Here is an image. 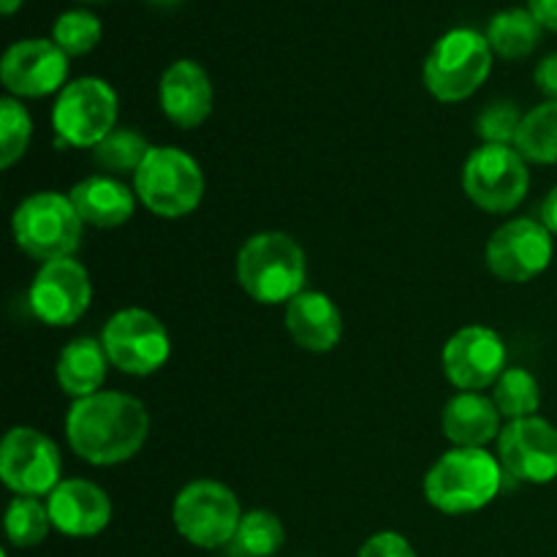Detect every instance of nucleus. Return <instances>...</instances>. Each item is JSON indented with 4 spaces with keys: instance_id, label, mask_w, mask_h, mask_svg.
<instances>
[{
    "instance_id": "nucleus-18",
    "label": "nucleus",
    "mask_w": 557,
    "mask_h": 557,
    "mask_svg": "<svg viewBox=\"0 0 557 557\" xmlns=\"http://www.w3.org/2000/svg\"><path fill=\"white\" fill-rule=\"evenodd\" d=\"M158 98H161V109L177 128H199L207 117L212 114V82L207 71L201 69L196 60H174L161 76V87H158Z\"/></svg>"
},
{
    "instance_id": "nucleus-37",
    "label": "nucleus",
    "mask_w": 557,
    "mask_h": 557,
    "mask_svg": "<svg viewBox=\"0 0 557 557\" xmlns=\"http://www.w3.org/2000/svg\"><path fill=\"white\" fill-rule=\"evenodd\" d=\"M150 3H158V5H174V3H180V0H150Z\"/></svg>"
},
{
    "instance_id": "nucleus-2",
    "label": "nucleus",
    "mask_w": 557,
    "mask_h": 557,
    "mask_svg": "<svg viewBox=\"0 0 557 557\" xmlns=\"http://www.w3.org/2000/svg\"><path fill=\"white\" fill-rule=\"evenodd\" d=\"M234 270L243 292L261 305H288L308 281L302 245L283 232H259L245 239Z\"/></svg>"
},
{
    "instance_id": "nucleus-23",
    "label": "nucleus",
    "mask_w": 557,
    "mask_h": 557,
    "mask_svg": "<svg viewBox=\"0 0 557 557\" xmlns=\"http://www.w3.org/2000/svg\"><path fill=\"white\" fill-rule=\"evenodd\" d=\"M542 30V22L531 14V9H506L490 20L484 36L495 54L504 60H520L539 47Z\"/></svg>"
},
{
    "instance_id": "nucleus-1",
    "label": "nucleus",
    "mask_w": 557,
    "mask_h": 557,
    "mask_svg": "<svg viewBox=\"0 0 557 557\" xmlns=\"http://www.w3.org/2000/svg\"><path fill=\"white\" fill-rule=\"evenodd\" d=\"M150 435V413L134 395L98 392L76 400L65 417V438L71 451L90 466L107 468L128 462Z\"/></svg>"
},
{
    "instance_id": "nucleus-24",
    "label": "nucleus",
    "mask_w": 557,
    "mask_h": 557,
    "mask_svg": "<svg viewBox=\"0 0 557 557\" xmlns=\"http://www.w3.org/2000/svg\"><path fill=\"white\" fill-rule=\"evenodd\" d=\"M515 150L531 163H557V101H544L522 117Z\"/></svg>"
},
{
    "instance_id": "nucleus-16",
    "label": "nucleus",
    "mask_w": 557,
    "mask_h": 557,
    "mask_svg": "<svg viewBox=\"0 0 557 557\" xmlns=\"http://www.w3.org/2000/svg\"><path fill=\"white\" fill-rule=\"evenodd\" d=\"M69 76V54L47 38L11 44L0 63V79L14 98H44L60 92Z\"/></svg>"
},
{
    "instance_id": "nucleus-34",
    "label": "nucleus",
    "mask_w": 557,
    "mask_h": 557,
    "mask_svg": "<svg viewBox=\"0 0 557 557\" xmlns=\"http://www.w3.org/2000/svg\"><path fill=\"white\" fill-rule=\"evenodd\" d=\"M528 9L542 22V27L557 33V0H528Z\"/></svg>"
},
{
    "instance_id": "nucleus-33",
    "label": "nucleus",
    "mask_w": 557,
    "mask_h": 557,
    "mask_svg": "<svg viewBox=\"0 0 557 557\" xmlns=\"http://www.w3.org/2000/svg\"><path fill=\"white\" fill-rule=\"evenodd\" d=\"M533 79H536L539 90L547 96V101H557V52L547 54V58L536 65Z\"/></svg>"
},
{
    "instance_id": "nucleus-3",
    "label": "nucleus",
    "mask_w": 557,
    "mask_h": 557,
    "mask_svg": "<svg viewBox=\"0 0 557 557\" xmlns=\"http://www.w3.org/2000/svg\"><path fill=\"white\" fill-rule=\"evenodd\" d=\"M504 473L498 455L455 446L424 476V498L444 515H471L498 498Z\"/></svg>"
},
{
    "instance_id": "nucleus-11",
    "label": "nucleus",
    "mask_w": 557,
    "mask_h": 557,
    "mask_svg": "<svg viewBox=\"0 0 557 557\" xmlns=\"http://www.w3.org/2000/svg\"><path fill=\"white\" fill-rule=\"evenodd\" d=\"M63 457L49 435L14 428L0 444V479L22 498H44L63 482Z\"/></svg>"
},
{
    "instance_id": "nucleus-7",
    "label": "nucleus",
    "mask_w": 557,
    "mask_h": 557,
    "mask_svg": "<svg viewBox=\"0 0 557 557\" xmlns=\"http://www.w3.org/2000/svg\"><path fill=\"white\" fill-rule=\"evenodd\" d=\"M172 520L180 536L201 549H218L234 542L243 509L226 484L196 479L185 484L172 506Z\"/></svg>"
},
{
    "instance_id": "nucleus-27",
    "label": "nucleus",
    "mask_w": 557,
    "mask_h": 557,
    "mask_svg": "<svg viewBox=\"0 0 557 557\" xmlns=\"http://www.w3.org/2000/svg\"><path fill=\"white\" fill-rule=\"evenodd\" d=\"M150 150L152 147L147 145V139L139 134V131L114 128L112 134H109L107 139L92 150V158H96V163L103 169V172L136 174Z\"/></svg>"
},
{
    "instance_id": "nucleus-12",
    "label": "nucleus",
    "mask_w": 557,
    "mask_h": 557,
    "mask_svg": "<svg viewBox=\"0 0 557 557\" xmlns=\"http://www.w3.org/2000/svg\"><path fill=\"white\" fill-rule=\"evenodd\" d=\"M555 253L553 234L536 218H515L490 237L487 267L498 281L528 283L542 275Z\"/></svg>"
},
{
    "instance_id": "nucleus-30",
    "label": "nucleus",
    "mask_w": 557,
    "mask_h": 557,
    "mask_svg": "<svg viewBox=\"0 0 557 557\" xmlns=\"http://www.w3.org/2000/svg\"><path fill=\"white\" fill-rule=\"evenodd\" d=\"M101 20L85 9L63 11L54 20L52 27V41L63 49L69 58H79L87 54L98 41H101Z\"/></svg>"
},
{
    "instance_id": "nucleus-21",
    "label": "nucleus",
    "mask_w": 557,
    "mask_h": 557,
    "mask_svg": "<svg viewBox=\"0 0 557 557\" xmlns=\"http://www.w3.org/2000/svg\"><path fill=\"white\" fill-rule=\"evenodd\" d=\"M71 205L79 218L96 228H117L134 218L136 190L109 174H92L71 188Z\"/></svg>"
},
{
    "instance_id": "nucleus-4",
    "label": "nucleus",
    "mask_w": 557,
    "mask_h": 557,
    "mask_svg": "<svg viewBox=\"0 0 557 557\" xmlns=\"http://www.w3.org/2000/svg\"><path fill=\"white\" fill-rule=\"evenodd\" d=\"M493 47L473 27H451L430 49L424 60V87L444 103L471 98L493 71Z\"/></svg>"
},
{
    "instance_id": "nucleus-9",
    "label": "nucleus",
    "mask_w": 557,
    "mask_h": 557,
    "mask_svg": "<svg viewBox=\"0 0 557 557\" xmlns=\"http://www.w3.org/2000/svg\"><path fill=\"white\" fill-rule=\"evenodd\" d=\"M466 196L484 212H511L531 188L528 161L509 145H482L462 169Z\"/></svg>"
},
{
    "instance_id": "nucleus-32",
    "label": "nucleus",
    "mask_w": 557,
    "mask_h": 557,
    "mask_svg": "<svg viewBox=\"0 0 557 557\" xmlns=\"http://www.w3.org/2000/svg\"><path fill=\"white\" fill-rule=\"evenodd\" d=\"M359 557H419L406 536L395 531H381L370 536L359 549Z\"/></svg>"
},
{
    "instance_id": "nucleus-28",
    "label": "nucleus",
    "mask_w": 557,
    "mask_h": 557,
    "mask_svg": "<svg viewBox=\"0 0 557 557\" xmlns=\"http://www.w3.org/2000/svg\"><path fill=\"white\" fill-rule=\"evenodd\" d=\"M49 528H52L49 509L38 498L16 495L5 509V536L14 547H38L49 536Z\"/></svg>"
},
{
    "instance_id": "nucleus-20",
    "label": "nucleus",
    "mask_w": 557,
    "mask_h": 557,
    "mask_svg": "<svg viewBox=\"0 0 557 557\" xmlns=\"http://www.w3.org/2000/svg\"><path fill=\"white\" fill-rule=\"evenodd\" d=\"M500 411L482 392H457L444 408V435L460 449H484L500 435Z\"/></svg>"
},
{
    "instance_id": "nucleus-26",
    "label": "nucleus",
    "mask_w": 557,
    "mask_h": 557,
    "mask_svg": "<svg viewBox=\"0 0 557 557\" xmlns=\"http://www.w3.org/2000/svg\"><path fill=\"white\" fill-rule=\"evenodd\" d=\"M286 542V528L277 515L264 509H253L243 515L237 533H234V553L243 557H272Z\"/></svg>"
},
{
    "instance_id": "nucleus-8",
    "label": "nucleus",
    "mask_w": 557,
    "mask_h": 557,
    "mask_svg": "<svg viewBox=\"0 0 557 557\" xmlns=\"http://www.w3.org/2000/svg\"><path fill=\"white\" fill-rule=\"evenodd\" d=\"M117 112L120 101L114 87L98 76H82L58 92L52 107V128L65 145L96 150L114 131Z\"/></svg>"
},
{
    "instance_id": "nucleus-22",
    "label": "nucleus",
    "mask_w": 557,
    "mask_h": 557,
    "mask_svg": "<svg viewBox=\"0 0 557 557\" xmlns=\"http://www.w3.org/2000/svg\"><path fill=\"white\" fill-rule=\"evenodd\" d=\"M107 348L96 337H76L69 346L60 351L58 357V384L74 400H85V397L98 395L107 381L109 370Z\"/></svg>"
},
{
    "instance_id": "nucleus-35",
    "label": "nucleus",
    "mask_w": 557,
    "mask_h": 557,
    "mask_svg": "<svg viewBox=\"0 0 557 557\" xmlns=\"http://www.w3.org/2000/svg\"><path fill=\"white\" fill-rule=\"evenodd\" d=\"M539 221L547 226V232L557 237V185L547 194V199L542 201V210H539Z\"/></svg>"
},
{
    "instance_id": "nucleus-25",
    "label": "nucleus",
    "mask_w": 557,
    "mask_h": 557,
    "mask_svg": "<svg viewBox=\"0 0 557 557\" xmlns=\"http://www.w3.org/2000/svg\"><path fill=\"white\" fill-rule=\"evenodd\" d=\"M493 403L500 417L509 422L536 417V411L542 408V386L531 370L506 368L493 386Z\"/></svg>"
},
{
    "instance_id": "nucleus-19",
    "label": "nucleus",
    "mask_w": 557,
    "mask_h": 557,
    "mask_svg": "<svg viewBox=\"0 0 557 557\" xmlns=\"http://www.w3.org/2000/svg\"><path fill=\"white\" fill-rule=\"evenodd\" d=\"M286 330L305 351L330 354L343 337V315L332 297L305 288L286 305Z\"/></svg>"
},
{
    "instance_id": "nucleus-15",
    "label": "nucleus",
    "mask_w": 557,
    "mask_h": 557,
    "mask_svg": "<svg viewBox=\"0 0 557 557\" xmlns=\"http://www.w3.org/2000/svg\"><path fill=\"white\" fill-rule=\"evenodd\" d=\"M506 370V343L495 330L471 324L457 330L444 346V373L451 386L479 392L495 386Z\"/></svg>"
},
{
    "instance_id": "nucleus-14",
    "label": "nucleus",
    "mask_w": 557,
    "mask_h": 557,
    "mask_svg": "<svg viewBox=\"0 0 557 557\" xmlns=\"http://www.w3.org/2000/svg\"><path fill=\"white\" fill-rule=\"evenodd\" d=\"M498 460L517 482L549 484L557 479V428L542 417L509 422L498 435Z\"/></svg>"
},
{
    "instance_id": "nucleus-10",
    "label": "nucleus",
    "mask_w": 557,
    "mask_h": 557,
    "mask_svg": "<svg viewBox=\"0 0 557 557\" xmlns=\"http://www.w3.org/2000/svg\"><path fill=\"white\" fill-rule=\"evenodd\" d=\"M112 368L125 375H152L172 357V337L163 321L145 308L117 310L101 332Z\"/></svg>"
},
{
    "instance_id": "nucleus-5",
    "label": "nucleus",
    "mask_w": 557,
    "mask_h": 557,
    "mask_svg": "<svg viewBox=\"0 0 557 557\" xmlns=\"http://www.w3.org/2000/svg\"><path fill=\"white\" fill-rule=\"evenodd\" d=\"M85 221L79 218L71 199L58 190H41L22 201L11 218L14 243L30 259L58 261L71 259L82 243Z\"/></svg>"
},
{
    "instance_id": "nucleus-36",
    "label": "nucleus",
    "mask_w": 557,
    "mask_h": 557,
    "mask_svg": "<svg viewBox=\"0 0 557 557\" xmlns=\"http://www.w3.org/2000/svg\"><path fill=\"white\" fill-rule=\"evenodd\" d=\"M22 3H25V0H0V9H3V14H14Z\"/></svg>"
},
{
    "instance_id": "nucleus-31",
    "label": "nucleus",
    "mask_w": 557,
    "mask_h": 557,
    "mask_svg": "<svg viewBox=\"0 0 557 557\" xmlns=\"http://www.w3.org/2000/svg\"><path fill=\"white\" fill-rule=\"evenodd\" d=\"M522 117L520 109L515 107L511 101H495L479 114L476 120V131L479 136L484 139V145H509L515 147L517 131H520Z\"/></svg>"
},
{
    "instance_id": "nucleus-13",
    "label": "nucleus",
    "mask_w": 557,
    "mask_h": 557,
    "mask_svg": "<svg viewBox=\"0 0 557 557\" xmlns=\"http://www.w3.org/2000/svg\"><path fill=\"white\" fill-rule=\"evenodd\" d=\"M92 299L90 272L71 259L47 261L38 267L27 292L33 315L47 326H71L87 313Z\"/></svg>"
},
{
    "instance_id": "nucleus-29",
    "label": "nucleus",
    "mask_w": 557,
    "mask_h": 557,
    "mask_svg": "<svg viewBox=\"0 0 557 557\" xmlns=\"http://www.w3.org/2000/svg\"><path fill=\"white\" fill-rule=\"evenodd\" d=\"M33 120L14 96L0 101V169H11L27 152Z\"/></svg>"
},
{
    "instance_id": "nucleus-17",
    "label": "nucleus",
    "mask_w": 557,
    "mask_h": 557,
    "mask_svg": "<svg viewBox=\"0 0 557 557\" xmlns=\"http://www.w3.org/2000/svg\"><path fill=\"white\" fill-rule=\"evenodd\" d=\"M49 520L54 531L71 539H90L112 522V500L87 479H63L47 495Z\"/></svg>"
},
{
    "instance_id": "nucleus-6",
    "label": "nucleus",
    "mask_w": 557,
    "mask_h": 557,
    "mask_svg": "<svg viewBox=\"0 0 557 557\" xmlns=\"http://www.w3.org/2000/svg\"><path fill=\"white\" fill-rule=\"evenodd\" d=\"M136 199L158 218H185L205 199V172L180 147H152L134 174Z\"/></svg>"
}]
</instances>
